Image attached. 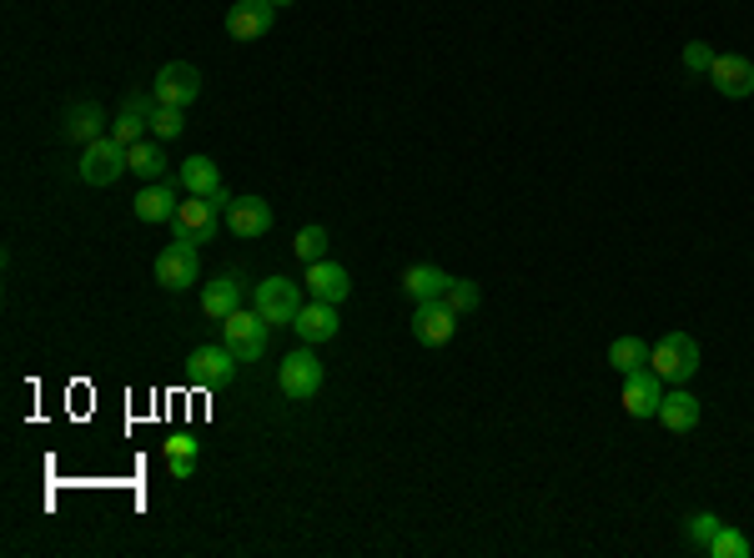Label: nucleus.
<instances>
[{
  "label": "nucleus",
  "mask_w": 754,
  "mask_h": 558,
  "mask_svg": "<svg viewBox=\"0 0 754 558\" xmlns=\"http://www.w3.org/2000/svg\"><path fill=\"white\" fill-rule=\"evenodd\" d=\"M292 252L302 257L307 267L322 262V257H328V227H302L297 231V241H292Z\"/></svg>",
  "instance_id": "nucleus-27"
},
{
  "label": "nucleus",
  "mask_w": 754,
  "mask_h": 558,
  "mask_svg": "<svg viewBox=\"0 0 754 558\" xmlns=\"http://www.w3.org/2000/svg\"><path fill=\"white\" fill-rule=\"evenodd\" d=\"M166 473L172 478H192L197 473V453H166Z\"/></svg>",
  "instance_id": "nucleus-32"
},
{
  "label": "nucleus",
  "mask_w": 754,
  "mask_h": 558,
  "mask_svg": "<svg viewBox=\"0 0 754 558\" xmlns=\"http://www.w3.org/2000/svg\"><path fill=\"white\" fill-rule=\"evenodd\" d=\"M176 182H182L186 197H217L221 192V172L211 156H186L182 172H176Z\"/></svg>",
  "instance_id": "nucleus-20"
},
{
  "label": "nucleus",
  "mask_w": 754,
  "mask_h": 558,
  "mask_svg": "<svg viewBox=\"0 0 754 558\" xmlns=\"http://www.w3.org/2000/svg\"><path fill=\"white\" fill-rule=\"evenodd\" d=\"M176 207H182V182H146L142 192H136V202H132V211L142 221H176Z\"/></svg>",
  "instance_id": "nucleus-14"
},
{
  "label": "nucleus",
  "mask_w": 754,
  "mask_h": 558,
  "mask_svg": "<svg viewBox=\"0 0 754 558\" xmlns=\"http://www.w3.org/2000/svg\"><path fill=\"white\" fill-rule=\"evenodd\" d=\"M227 227L237 231V237H267V231H272V202H262V197H231Z\"/></svg>",
  "instance_id": "nucleus-18"
},
{
  "label": "nucleus",
  "mask_w": 754,
  "mask_h": 558,
  "mask_svg": "<svg viewBox=\"0 0 754 558\" xmlns=\"http://www.w3.org/2000/svg\"><path fill=\"white\" fill-rule=\"evenodd\" d=\"M609 368H619V372L649 368V342L644 338H613L609 342Z\"/></svg>",
  "instance_id": "nucleus-25"
},
{
  "label": "nucleus",
  "mask_w": 754,
  "mask_h": 558,
  "mask_svg": "<svg viewBox=\"0 0 754 558\" xmlns=\"http://www.w3.org/2000/svg\"><path fill=\"white\" fill-rule=\"evenodd\" d=\"M307 292L318 297V302H348L352 297V272L342 262H312L307 267Z\"/></svg>",
  "instance_id": "nucleus-16"
},
{
  "label": "nucleus",
  "mask_w": 754,
  "mask_h": 558,
  "mask_svg": "<svg viewBox=\"0 0 754 558\" xmlns=\"http://www.w3.org/2000/svg\"><path fill=\"white\" fill-rule=\"evenodd\" d=\"M272 21H277L272 0H237L227 11V35L231 41H262V35H272Z\"/></svg>",
  "instance_id": "nucleus-10"
},
{
  "label": "nucleus",
  "mask_w": 754,
  "mask_h": 558,
  "mask_svg": "<svg viewBox=\"0 0 754 558\" xmlns=\"http://www.w3.org/2000/svg\"><path fill=\"white\" fill-rule=\"evenodd\" d=\"M202 277V257H197V241H182L176 237L172 247H162V257H156V282L166 287V292H186V287Z\"/></svg>",
  "instance_id": "nucleus-6"
},
{
  "label": "nucleus",
  "mask_w": 754,
  "mask_h": 558,
  "mask_svg": "<svg viewBox=\"0 0 754 558\" xmlns=\"http://www.w3.org/2000/svg\"><path fill=\"white\" fill-rule=\"evenodd\" d=\"M714 66V51L704 41H689L684 45V71H710Z\"/></svg>",
  "instance_id": "nucleus-31"
},
{
  "label": "nucleus",
  "mask_w": 754,
  "mask_h": 558,
  "mask_svg": "<svg viewBox=\"0 0 754 558\" xmlns=\"http://www.w3.org/2000/svg\"><path fill=\"white\" fill-rule=\"evenodd\" d=\"M217 221H221V207L211 197H186L182 207H176V237L182 241H207L211 231H217Z\"/></svg>",
  "instance_id": "nucleus-15"
},
{
  "label": "nucleus",
  "mask_w": 754,
  "mask_h": 558,
  "mask_svg": "<svg viewBox=\"0 0 754 558\" xmlns=\"http://www.w3.org/2000/svg\"><path fill=\"white\" fill-rule=\"evenodd\" d=\"M76 172L86 186H116L121 176L132 172V162H126V146H121L116 136H96L91 146H81Z\"/></svg>",
  "instance_id": "nucleus-2"
},
{
  "label": "nucleus",
  "mask_w": 754,
  "mask_h": 558,
  "mask_svg": "<svg viewBox=\"0 0 754 558\" xmlns=\"http://www.w3.org/2000/svg\"><path fill=\"white\" fill-rule=\"evenodd\" d=\"M152 132L162 136V142H172V136H182V132H186V111H182V106H156V116H152Z\"/></svg>",
  "instance_id": "nucleus-30"
},
{
  "label": "nucleus",
  "mask_w": 754,
  "mask_h": 558,
  "mask_svg": "<svg viewBox=\"0 0 754 558\" xmlns=\"http://www.w3.org/2000/svg\"><path fill=\"white\" fill-rule=\"evenodd\" d=\"M101 126H106V111L96 106V101H81V106L66 111V126H61V136L76 146H91L101 136Z\"/></svg>",
  "instance_id": "nucleus-23"
},
{
  "label": "nucleus",
  "mask_w": 754,
  "mask_h": 558,
  "mask_svg": "<svg viewBox=\"0 0 754 558\" xmlns=\"http://www.w3.org/2000/svg\"><path fill=\"white\" fill-rule=\"evenodd\" d=\"M166 453H197V438H172L166 443Z\"/></svg>",
  "instance_id": "nucleus-33"
},
{
  "label": "nucleus",
  "mask_w": 754,
  "mask_h": 558,
  "mask_svg": "<svg viewBox=\"0 0 754 558\" xmlns=\"http://www.w3.org/2000/svg\"><path fill=\"white\" fill-rule=\"evenodd\" d=\"M152 116H156V96H132L126 106L116 111V121H111V136H116L121 146L146 142V126H152Z\"/></svg>",
  "instance_id": "nucleus-17"
},
{
  "label": "nucleus",
  "mask_w": 754,
  "mask_h": 558,
  "mask_svg": "<svg viewBox=\"0 0 754 558\" xmlns=\"http://www.w3.org/2000/svg\"><path fill=\"white\" fill-rule=\"evenodd\" d=\"M267 332H272V322L262 318V312H257V307H251V312H231L227 322H221V342H227L231 352H237L241 362H257L267 352Z\"/></svg>",
  "instance_id": "nucleus-4"
},
{
  "label": "nucleus",
  "mask_w": 754,
  "mask_h": 558,
  "mask_svg": "<svg viewBox=\"0 0 754 558\" xmlns=\"http://www.w3.org/2000/svg\"><path fill=\"white\" fill-rule=\"evenodd\" d=\"M704 76L714 81V91L730 101H744L754 96V61L750 55H714V66L704 71Z\"/></svg>",
  "instance_id": "nucleus-12"
},
{
  "label": "nucleus",
  "mask_w": 754,
  "mask_h": 558,
  "mask_svg": "<svg viewBox=\"0 0 754 558\" xmlns=\"http://www.w3.org/2000/svg\"><path fill=\"white\" fill-rule=\"evenodd\" d=\"M152 96H156V106H182L186 111L202 96V71L192 66V61H172V66L156 71Z\"/></svg>",
  "instance_id": "nucleus-7"
},
{
  "label": "nucleus",
  "mask_w": 754,
  "mask_h": 558,
  "mask_svg": "<svg viewBox=\"0 0 754 558\" xmlns=\"http://www.w3.org/2000/svg\"><path fill=\"white\" fill-rule=\"evenodd\" d=\"M277 388H282L292 403H312V397L322 393V362L307 342L282 358V368H277Z\"/></svg>",
  "instance_id": "nucleus-3"
},
{
  "label": "nucleus",
  "mask_w": 754,
  "mask_h": 558,
  "mask_svg": "<svg viewBox=\"0 0 754 558\" xmlns=\"http://www.w3.org/2000/svg\"><path fill=\"white\" fill-rule=\"evenodd\" d=\"M720 528H724V518L694 514V518H689V548H694V554H704V548L714 544V534H720Z\"/></svg>",
  "instance_id": "nucleus-29"
},
{
  "label": "nucleus",
  "mask_w": 754,
  "mask_h": 558,
  "mask_svg": "<svg viewBox=\"0 0 754 558\" xmlns=\"http://www.w3.org/2000/svg\"><path fill=\"white\" fill-rule=\"evenodd\" d=\"M272 6H277V11H282V6H292V0H272Z\"/></svg>",
  "instance_id": "nucleus-34"
},
{
  "label": "nucleus",
  "mask_w": 754,
  "mask_h": 558,
  "mask_svg": "<svg viewBox=\"0 0 754 558\" xmlns=\"http://www.w3.org/2000/svg\"><path fill=\"white\" fill-rule=\"evenodd\" d=\"M649 368L664 378V383L684 388L694 372H700V342L689 338V332H664V338L649 348Z\"/></svg>",
  "instance_id": "nucleus-1"
},
{
  "label": "nucleus",
  "mask_w": 754,
  "mask_h": 558,
  "mask_svg": "<svg viewBox=\"0 0 754 558\" xmlns=\"http://www.w3.org/2000/svg\"><path fill=\"white\" fill-rule=\"evenodd\" d=\"M237 307H241V277L237 272H221L217 282H207V292H202V312H207L211 322H227Z\"/></svg>",
  "instance_id": "nucleus-19"
},
{
  "label": "nucleus",
  "mask_w": 754,
  "mask_h": 558,
  "mask_svg": "<svg viewBox=\"0 0 754 558\" xmlns=\"http://www.w3.org/2000/svg\"><path fill=\"white\" fill-rule=\"evenodd\" d=\"M448 282L453 277L443 272V267H433V262H413L403 272V292L413 297V302H433V297H443L448 292Z\"/></svg>",
  "instance_id": "nucleus-22"
},
{
  "label": "nucleus",
  "mask_w": 754,
  "mask_h": 558,
  "mask_svg": "<svg viewBox=\"0 0 754 558\" xmlns=\"http://www.w3.org/2000/svg\"><path fill=\"white\" fill-rule=\"evenodd\" d=\"M237 352L227 348V342H211V348H197L192 352V362H186V378L192 383H202V388H217V383H227L231 372H237Z\"/></svg>",
  "instance_id": "nucleus-13"
},
{
  "label": "nucleus",
  "mask_w": 754,
  "mask_h": 558,
  "mask_svg": "<svg viewBox=\"0 0 754 558\" xmlns=\"http://www.w3.org/2000/svg\"><path fill=\"white\" fill-rule=\"evenodd\" d=\"M664 393H669V383L659 378L654 368L623 372V413H629V417H659Z\"/></svg>",
  "instance_id": "nucleus-8"
},
{
  "label": "nucleus",
  "mask_w": 754,
  "mask_h": 558,
  "mask_svg": "<svg viewBox=\"0 0 754 558\" xmlns=\"http://www.w3.org/2000/svg\"><path fill=\"white\" fill-rule=\"evenodd\" d=\"M126 162H132V172L142 176V182H162V176H166V152L152 142V136H146V142H136V146H126Z\"/></svg>",
  "instance_id": "nucleus-24"
},
{
  "label": "nucleus",
  "mask_w": 754,
  "mask_h": 558,
  "mask_svg": "<svg viewBox=\"0 0 754 558\" xmlns=\"http://www.w3.org/2000/svg\"><path fill=\"white\" fill-rule=\"evenodd\" d=\"M443 302H448L453 312H458V318H463V312H473V307L483 302V292H478V282H473V277H453V282H448V292H443Z\"/></svg>",
  "instance_id": "nucleus-28"
},
{
  "label": "nucleus",
  "mask_w": 754,
  "mask_h": 558,
  "mask_svg": "<svg viewBox=\"0 0 754 558\" xmlns=\"http://www.w3.org/2000/svg\"><path fill=\"white\" fill-rule=\"evenodd\" d=\"M292 332L307 342V348H322V342H332L342 332V318H338V302H302V312H297Z\"/></svg>",
  "instance_id": "nucleus-11"
},
{
  "label": "nucleus",
  "mask_w": 754,
  "mask_h": 558,
  "mask_svg": "<svg viewBox=\"0 0 754 558\" xmlns=\"http://www.w3.org/2000/svg\"><path fill=\"white\" fill-rule=\"evenodd\" d=\"M453 332H458V312H453L443 297L413 302V338L423 342V348H443V342H453Z\"/></svg>",
  "instance_id": "nucleus-9"
},
{
  "label": "nucleus",
  "mask_w": 754,
  "mask_h": 558,
  "mask_svg": "<svg viewBox=\"0 0 754 558\" xmlns=\"http://www.w3.org/2000/svg\"><path fill=\"white\" fill-rule=\"evenodd\" d=\"M251 307H257L272 328H292L297 312H302V292H297V282H287V277H267V282H257V292H251Z\"/></svg>",
  "instance_id": "nucleus-5"
},
{
  "label": "nucleus",
  "mask_w": 754,
  "mask_h": 558,
  "mask_svg": "<svg viewBox=\"0 0 754 558\" xmlns=\"http://www.w3.org/2000/svg\"><path fill=\"white\" fill-rule=\"evenodd\" d=\"M659 423H664L669 433H694V427H700V397L684 393V388L664 393V403H659Z\"/></svg>",
  "instance_id": "nucleus-21"
},
{
  "label": "nucleus",
  "mask_w": 754,
  "mask_h": 558,
  "mask_svg": "<svg viewBox=\"0 0 754 558\" xmlns=\"http://www.w3.org/2000/svg\"><path fill=\"white\" fill-rule=\"evenodd\" d=\"M704 554H710V558H750V538H744L734 524H724L720 534H714V544L704 548Z\"/></svg>",
  "instance_id": "nucleus-26"
}]
</instances>
